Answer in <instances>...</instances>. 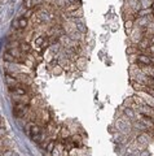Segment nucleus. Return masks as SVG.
<instances>
[{
  "instance_id": "nucleus-1",
  "label": "nucleus",
  "mask_w": 154,
  "mask_h": 156,
  "mask_svg": "<svg viewBox=\"0 0 154 156\" xmlns=\"http://www.w3.org/2000/svg\"><path fill=\"white\" fill-rule=\"evenodd\" d=\"M40 131H42V128L39 125H37V124H34V122H31L30 125H29V135H30V138L32 139V141H35L37 142L38 141V138H39V135H40Z\"/></svg>"
},
{
  "instance_id": "nucleus-2",
  "label": "nucleus",
  "mask_w": 154,
  "mask_h": 156,
  "mask_svg": "<svg viewBox=\"0 0 154 156\" xmlns=\"http://www.w3.org/2000/svg\"><path fill=\"white\" fill-rule=\"evenodd\" d=\"M16 78H17V81L19 83H22V84H26V86H30L31 82H32V79L30 78V76H27V74H25V73H18V74H16L14 76Z\"/></svg>"
},
{
  "instance_id": "nucleus-3",
  "label": "nucleus",
  "mask_w": 154,
  "mask_h": 156,
  "mask_svg": "<svg viewBox=\"0 0 154 156\" xmlns=\"http://www.w3.org/2000/svg\"><path fill=\"white\" fill-rule=\"evenodd\" d=\"M13 25H14V27H17V29H26L29 25V21H27V18L22 16V17H19L17 21L13 22Z\"/></svg>"
},
{
  "instance_id": "nucleus-4",
  "label": "nucleus",
  "mask_w": 154,
  "mask_h": 156,
  "mask_svg": "<svg viewBox=\"0 0 154 156\" xmlns=\"http://www.w3.org/2000/svg\"><path fill=\"white\" fill-rule=\"evenodd\" d=\"M18 50L21 51V52H24V53H30L31 52V46L29 42H21L19 43V47H18Z\"/></svg>"
},
{
  "instance_id": "nucleus-5",
  "label": "nucleus",
  "mask_w": 154,
  "mask_h": 156,
  "mask_svg": "<svg viewBox=\"0 0 154 156\" xmlns=\"http://www.w3.org/2000/svg\"><path fill=\"white\" fill-rule=\"evenodd\" d=\"M39 120H42L44 125H47V124L51 121V120H49V112H48L47 109H42V112H40V117H39Z\"/></svg>"
},
{
  "instance_id": "nucleus-6",
  "label": "nucleus",
  "mask_w": 154,
  "mask_h": 156,
  "mask_svg": "<svg viewBox=\"0 0 154 156\" xmlns=\"http://www.w3.org/2000/svg\"><path fill=\"white\" fill-rule=\"evenodd\" d=\"M79 8H80V3L74 1V3H70V4L65 8V11H66L67 13H71V12H74V11H78Z\"/></svg>"
},
{
  "instance_id": "nucleus-7",
  "label": "nucleus",
  "mask_w": 154,
  "mask_h": 156,
  "mask_svg": "<svg viewBox=\"0 0 154 156\" xmlns=\"http://www.w3.org/2000/svg\"><path fill=\"white\" fill-rule=\"evenodd\" d=\"M45 43V37H38V38H35V40H34V44H35V48H38L39 51H42V48L40 47H43Z\"/></svg>"
},
{
  "instance_id": "nucleus-8",
  "label": "nucleus",
  "mask_w": 154,
  "mask_h": 156,
  "mask_svg": "<svg viewBox=\"0 0 154 156\" xmlns=\"http://www.w3.org/2000/svg\"><path fill=\"white\" fill-rule=\"evenodd\" d=\"M131 86H132L136 91H144L145 84L141 83V82H139V81H136V79H132V81H131Z\"/></svg>"
},
{
  "instance_id": "nucleus-9",
  "label": "nucleus",
  "mask_w": 154,
  "mask_h": 156,
  "mask_svg": "<svg viewBox=\"0 0 154 156\" xmlns=\"http://www.w3.org/2000/svg\"><path fill=\"white\" fill-rule=\"evenodd\" d=\"M56 144H57V142H56L54 139H49V142H48V143H47V146H45V151L49 152V154H51V152L56 148Z\"/></svg>"
},
{
  "instance_id": "nucleus-10",
  "label": "nucleus",
  "mask_w": 154,
  "mask_h": 156,
  "mask_svg": "<svg viewBox=\"0 0 154 156\" xmlns=\"http://www.w3.org/2000/svg\"><path fill=\"white\" fill-rule=\"evenodd\" d=\"M60 136L61 139H66V138H70V131L66 126H62L61 128V131H60Z\"/></svg>"
},
{
  "instance_id": "nucleus-11",
  "label": "nucleus",
  "mask_w": 154,
  "mask_h": 156,
  "mask_svg": "<svg viewBox=\"0 0 154 156\" xmlns=\"http://www.w3.org/2000/svg\"><path fill=\"white\" fill-rule=\"evenodd\" d=\"M3 58H4V61H8V63H17V58H16L14 56H12V55L9 53L8 51H6L5 53H4Z\"/></svg>"
},
{
  "instance_id": "nucleus-12",
  "label": "nucleus",
  "mask_w": 154,
  "mask_h": 156,
  "mask_svg": "<svg viewBox=\"0 0 154 156\" xmlns=\"http://www.w3.org/2000/svg\"><path fill=\"white\" fill-rule=\"evenodd\" d=\"M132 99H133V102H135V104L137 107H143V105H145V100H143L141 98H139L137 95H135V96H132Z\"/></svg>"
},
{
  "instance_id": "nucleus-13",
  "label": "nucleus",
  "mask_w": 154,
  "mask_h": 156,
  "mask_svg": "<svg viewBox=\"0 0 154 156\" xmlns=\"http://www.w3.org/2000/svg\"><path fill=\"white\" fill-rule=\"evenodd\" d=\"M86 63H87V58H86V57H78V60H77V66L80 68V69H83V68L86 66Z\"/></svg>"
},
{
  "instance_id": "nucleus-14",
  "label": "nucleus",
  "mask_w": 154,
  "mask_h": 156,
  "mask_svg": "<svg viewBox=\"0 0 154 156\" xmlns=\"http://www.w3.org/2000/svg\"><path fill=\"white\" fill-rule=\"evenodd\" d=\"M52 73L54 74V76H60V74L62 73V66L60 64L54 65V66H52Z\"/></svg>"
},
{
  "instance_id": "nucleus-15",
  "label": "nucleus",
  "mask_w": 154,
  "mask_h": 156,
  "mask_svg": "<svg viewBox=\"0 0 154 156\" xmlns=\"http://www.w3.org/2000/svg\"><path fill=\"white\" fill-rule=\"evenodd\" d=\"M126 26V32L127 34H130L131 32V29H132V26H133V20H126V24H124Z\"/></svg>"
},
{
  "instance_id": "nucleus-16",
  "label": "nucleus",
  "mask_w": 154,
  "mask_h": 156,
  "mask_svg": "<svg viewBox=\"0 0 154 156\" xmlns=\"http://www.w3.org/2000/svg\"><path fill=\"white\" fill-rule=\"evenodd\" d=\"M124 113H126V116H127V117H130L131 120L136 121V120H135V112H133V109H131V108H126V109H124Z\"/></svg>"
},
{
  "instance_id": "nucleus-17",
  "label": "nucleus",
  "mask_w": 154,
  "mask_h": 156,
  "mask_svg": "<svg viewBox=\"0 0 154 156\" xmlns=\"http://www.w3.org/2000/svg\"><path fill=\"white\" fill-rule=\"evenodd\" d=\"M62 47V46L60 44V43H58V42H57V43H54V44H52L51 46V51H52V53H57V52L58 51H60V48Z\"/></svg>"
},
{
  "instance_id": "nucleus-18",
  "label": "nucleus",
  "mask_w": 154,
  "mask_h": 156,
  "mask_svg": "<svg viewBox=\"0 0 154 156\" xmlns=\"http://www.w3.org/2000/svg\"><path fill=\"white\" fill-rule=\"evenodd\" d=\"M70 16H71V17H82V16H83V11H82V8H79L78 11L71 12Z\"/></svg>"
},
{
  "instance_id": "nucleus-19",
  "label": "nucleus",
  "mask_w": 154,
  "mask_h": 156,
  "mask_svg": "<svg viewBox=\"0 0 154 156\" xmlns=\"http://www.w3.org/2000/svg\"><path fill=\"white\" fill-rule=\"evenodd\" d=\"M133 126H135V128H137V129H143V130H146V129H148L143 122H137V121H133Z\"/></svg>"
},
{
  "instance_id": "nucleus-20",
  "label": "nucleus",
  "mask_w": 154,
  "mask_h": 156,
  "mask_svg": "<svg viewBox=\"0 0 154 156\" xmlns=\"http://www.w3.org/2000/svg\"><path fill=\"white\" fill-rule=\"evenodd\" d=\"M24 4H25V6L27 9H31L32 6H34V1H32V0H25Z\"/></svg>"
},
{
  "instance_id": "nucleus-21",
  "label": "nucleus",
  "mask_w": 154,
  "mask_h": 156,
  "mask_svg": "<svg viewBox=\"0 0 154 156\" xmlns=\"http://www.w3.org/2000/svg\"><path fill=\"white\" fill-rule=\"evenodd\" d=\"M5 134H6V131H5V129H4V128H0V139H3V138H5Z\"/></svg>"
},
{
  "instance_id": "nucleus-22",
  "label": "nucleus",
  "mask_w": 154,
  "mask_h": 156,
  "mask_svg": "<svg viewBox=\"0 0 154 156\" xmlns=\"http://www.w3.org/2000/svg\"><path fill=\"white\" fill-rule=\"evenodd\" d=\"M3 156H13V151L12 150H5V151L3 152Z\"/></svg>"
},
{
  "instance_id": "nucleus-23",
  "label": "nucleus",
  "mask_w": 154,
  "mask_h": 156,
  "mask_svg": "<svg viewBox=\"0 0 154 156\" xmlns=\"http://www.w3.org/2000/svg\"><path fill=\"white\" fill-rule=\"evenodd\" d=\"M150 9H152V12H154V3L152 4V8H150Z\"/></svg>"
},
{
  "instance_id": "nucleus-24",
  "label": "nucleus",
  "mask_w": 154,
  "mask_h": 156,
  "mask_svg": "<svg viewBox=\"0 0 154 156\" xmlns=\"http://www.w3.org/2000/svg\"><path fill=\"white\" fill-rule=\"evenodd\" d=\"M44 1H47V3H48V4H49V3L52 1V0H44Z\"/></svg>"
},
{
  "instance_id": "nucleus-25",
  "label": "nucleus",
  "mask_w": 154,
  "mask_h": 156,
  "mask_svg": "<svg viewBox=\"0 0 154 156\" xmlns=\"http://www.w3.org/2000/svg\"><path fill=\"white\" fill-rule=\"evenodd\" d=\"M152 134H153V136H154V129H153V133H152Z\"/></svg>"
}]
</instances>
